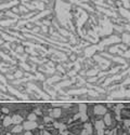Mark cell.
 I'll use <instances>...</instances> for the list:
<instances>
[{"mask_svg":"<svg viewBox=\"0 0 130 135\" xmlns=\"http://www.w3.org/2000/svg\"><path fill=\"white\" fill-rule=\"evenodd\" d=\"M36 119V116H35V115H30V116H29V120H35Z\"/></svg>","mask_w":130,"mask_h":135,"instance_id":"2","label":"cell"},{"mask_svg":"<svg viewBox=\"0 0 130 135\" xmlns=\"http://www.w3.org/2000/svg\"><path fill=\"white\" fill-rule=\"evenodd\" d=\"M35 126H36V124H35L34 122H28V123L25 124V128H26L27 130H30V129H34Z\"/></svg>","mask_w":130,"mask_h":135,"instance_id":"1","label":"cell"},{"mask_svg":"<svg viewBox=\"0 0 130 135\" xmlns=\"http://www.w3.org/2000/svg\"><path fill=\"white\" fill-rule=\"evenodd\" d=\"M26 135H32V134H29V133H27V134H26Z\"/></svg>","mask_w":130,"mask_h":135,"instance_id":"3","label":"cell"}]
</instances>
